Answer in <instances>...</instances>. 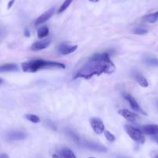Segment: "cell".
Returning a JSON list of instances; mask_svg holds the SVG:
<instances>
[{
    "mask_svg": "<svg viewBox=\"0 0 158 158\" xmlns=\"http://www.w3.org/2000/svg\"><path fill=\"white\" fill-rule=\"evenodd\" d=\"M116 70V66L106 52L94 54L87 60L85 64L76 73L74 79L83 78L89 80L94 76L102 73L112 74Z\"/></svg>",
    "mask_w": 158,
    "mask_h": 158,
    "instance_id": "obj_1",
    "label": "cell"
},
{
    "mask_svg": "<svg viewBox=\"0 0 158 158\" xmlns=\"http://www.w3.org/2000/svg\"><path fill=\"white\" fill-rule=\"evenodd\" d=\"M45 68H59L64 69L65 66L63 63L57 62L45 61L43 60H34L22 63V69L26 73H35L39 69Z\"/></svg>",
    "mask_w": 158,
    "mask_h": 158,
    "instance_id": "obj_2",
    "label": "cell"
},
{
    "mask_svg": "<svg viewBox=\"0 0 158 158\" xmlns=\"http://www.w3.org/2000/svg\"><path fill=\"white\" fill-rule=\"evenodd\" d=\"M125 130L128 135L130 137V138L133 139L134 141L139 143H143L145 142V137L139 129L133 127L130 125H125Z\"/></svg>",
    "mask_w": 158,
    "mask_h": 158,
    "instance_id": "obj_3",
    "label": "cell"
},
{
    "mask_svg": "<svg viewBox=\"0 0 158 158\" xmlns=\"http://www.w3.org/2000/svg\"><path fill=\"white\" fill-rule=\"evenodd\" d=\"M90 124L95 134H101L105 131V125L99 118L93 117V118L90 119Z\"/></svg>",
    "mask_w": 158,
    "mask_h": 158,
    "instance_id": "obj_4",
    "label": "cell"
},
{
    "mask_svg": "<svg viewBox=\"0 0 158 158\" xmlns=\"http://www.w3.org/2000/svg\"><path fill=\"white\" fill-rule=\"evenodd\" d=\"M123 97H124V98H125V100H126L127 101L129 102L130 106H131L132 109H133V110L136 111V112L141 113V114H144V115H145L146 113L144 112V111L142 110V108L139 106V103H138L137 101L135 100L134 97H132V96L130 95L129 94H127V93H124Z\"/></svg>",
    "mask_w": 158,
    "mask_h": 158,
    "instance_id": "obj_5",
    "label": "cell"
},
{
    "mask_svg": "<svg viewBox=\"0 0 158 158\" xmlns=\"http://www.w3.org/2000/svg\"><path fill=\"white\" fill-rule=\"evenodd\" d=\"M84 146L88 149L91 151H97V152H107V148L99 143H95L92 141H85L84 142Z\"/></svg>",
    "mask_w": 158,
    "mask_h": 158,
    "instance_id": "obj_6",
    "label": "cell"
},
{
    "mask_svg": "<svg viewBox=\"0 0 158 158\" xmlns=\"http://www.w3.org/2000/svg\"><path fill=\"white\" fill-rule=\"evenodd\" d=\"M54 12H55V9L54 8H51V9H48L47 11L44 12V13L42 14L40 16H39L38 18L37 19L35 22L36 26H39V25L43 24V23H45L46 21H47L53 15H54Z\"/></svg>",
    "mask_w": 158,
    "mask_h": 158,
    "instance_id": "obj_7",
    "label": "cell"
},
{
    "mask_svg": "<svg viewBox=\"0 0 158 158\" xmlns=\"http://www.w3.org/2000/svg\"><path fill=\"white\" fill-rule=\"evenodd\" d=\"M77 46H70L67 43H61L58 46V52L62 55H68L77 49Z\"/></svg>",
    "mask_w": 158,
    "mask_h": 158,
    "instance_id": "obj_8",
    "label": "cell"
},
{
    "mask_svg": "<svg viewBox=\"0 0 158 158\" xmlns=\"http://www.w3.org/2000/svg\"><path fill=\"white\" fill-rule=\"evenodd\" d=\"M119 114H120L122 117H123L127 121L131 122V123H133V122L136 121V119H137L138 117L137 115H136V114H133V112H131V111L128 110L126 109L120 110H119Z\"/></svg>",
    "mask_w": 158,
    "mask_h": 158,
    "instance_id": "obj_9",
    "label": "cell"
},
{
    "mask_svg": "<svg viewBox=\"0 0 158 158\" xmlns=\"http://www.w3.org/2000/svg\"><path fill=\"white\" fill-rule=\"evenodd\" d=\"M50 43V40H42V41H38L34 43L31 46V50L33 51H40L42 49H46V47H48Z\"/></svg>",
    "mask_w": 158,
    "mask_h": 158,
    "instance_id": "obj_10",
    "label": "cell"
},
{
    "mask_svg": "<svg viewBox=\"0 0 158 158\" xmlns=\"http://www.w3.org/2000/svg\"><path fill=\"white\" fill-rule=\"evenodd\" d=\"M143 131L145 134H149V135L156 136L158 134V125H145L143 127Z\"/></svg>",
    "mask_w": 158,
    "mask_h": 158,
    "instance_id": "obj_11",
    "label": "cell"
},
{
    "mask_svg": "<svg viewBox=\"0 0 158 158\" xmlns=\"http://www.w3.org/2000/svg\"><path fill=\"white\" fill-rule=\"evenodd\" d=\"M7 137L9 140H20L26 138V134L20 131H13V132L9 133L7 135Z\"/></svg>",
    "mask_w": 158,
    "mask_h": 158,
    "instance_id": "obj_12",
    "label": "cell"
},
{
    "mask_svg": "<svg viewBox=\"0 0 158 158\" xmlns=\"http://www.w3.org/2000/svg\"><path fill=\"white\" fill-rule=\"evenodd\" d=\"M16 70H18V66L15 63H8L0 66V73L12 72Z\"/></svg>",
    "mask_w": 158,
    "mask_h": 158,
    "instance_id": "obj_13",
    "label": "cell"
},
{
    "mask_svg": "<svg viewBox=\"0 0 158 158\" xmlns=\"http://www.w3.org/2000/svg\"><path fill=\"white\" fill-rule=\"evenodd\" d=\"M143 20L145 23H156L158 20V11L156 12H153V13H150L145 15V16H143Z\"/></svg>",
    "mask_w": 158,
    "mask_h": 158,
    "instance_id": "obj_14",
    "label": "cell"
},
{
    "mask_svg": "<svg viewBox=\"0 0 158 158\" xmlns=\"http://www.w3.org/2000/svg\"><path fill=\"white\" fill-rule=\"evenodd\" d=\"M136 81H137V83H139L141 86H143V87H147V86H149L147 80L143 77V76L141 75V74H136Z\"/></svg>",
    "mask_w": 158,
    "mask_h": 158,
    "instance_id": "obj_15",
    "label": "cell"
},
{
    "mask_svg": "<svg viewBox=\"0 0 158 158\" xmlns=\"http://www.w3.org/2000/svg\"><path fill=\"white\" fill-rule=\"evenodd\" d=\"M60 155L63 158H77L74 153L68 148H64L60 151Z\"/></svg>",
    "mask_w": 158,
    "mask_h": 158,
    "instance_id": "obj_16",
    "label": "cell"
},
{
    "mask_svg": "<svg viewBox=\"0 0 158 158\" xmlns=\"http://www.w3.org/2000/svg\"><path fill=\"white\" fill-rule=\"evenodd\" d=\"M48 34H49V29H48L47 26H43L38 29V32H37V36H38V38L42 39L47 36Z\"/></svg>",
    "mask_w": 158,
    "mask_h": 158,
    "instance_id": "obj_17",
    "label": "cell"
},
{
    "mask_svg": "<svg viewBox=\"0 0 158 158\" xmlns=\"http://www.w3.org/2000/svg\"><path fill=\"white\" fill-rule=\"evenodd\" d=\"M144 62L150 66H156L158 67V59L154 58V57H147L144 59Z\"/></svg>",
    "mask_w": 158,
    "mask_h": 158,
    "instance_id": "obj_18",
    "label": "cell"
},
{
    "mask_svg": "<svg viewBox=\"0 0 158 158\" xmlns=\"http://www.w3.org/2000/svg\"><path fill=\"white\" fill-rule=\"evenodd\" d=\"M25 117H26V119H27L28 120H29V121H31L32 123H37L40 121V117H37V116L36 115H33V114H26V115H25Z\"/></svg>",
    "mask_w": 158,
    "mask_h": 158,
    "instance_id": "obj_19",
    "label": "cell"
},
{
    "mask_svg": "<svg viewBox=\"0 0 158 158\" xmlns=\"http://www.w3.org/2000/svg\"><path fill=\"white\" fill-rule=\"evenodd\" d=\"M67 134H68V135L74 141L77 142H77H79V140H80V138H79L78 136H77L74 131H71V130H68V131H67Z\"/></svg>",
    "mask_w": 158,
    "mask_h": 158,
    "instance_id": "obj_20",
    "label": "cell"
},
{
    "mask_svg": "<svg viewBox=\"0 0 158 158\" xmlns=\"http://www.w3.org/2000/svg\"><path fill=\"white\" fill-rule=\"evenodd\" d=\"M71 2H72V1H71V0H68V1H65L61 5V6H60V9H58V12H58V13H61V12H63L65 9H68V7L70 6V4H71Z\"/></svg>",
    "mask_w": 158,
    "mask_h": 158,
    "instance_id": "obj_21",
    "label": "cell"
},
{
    "mask_svg": "<svg viewBox=\"0 0 158 158\" xmlns=\"http://www.w3.org/2000/svg\"><path fill=\"white\" fill-rule=\"evenodd\" d=\"M104 134H105V137H106V139L108 140V141L113 142V141H115V140H116V137H115V136L113 135L112 133H110L109 131H104Z\"/></svg>",
    "mask_w": 158,
    "mask_h": 158,
    "instance_id": "obj_22",
    "label": "cell"
},
{
    "mask_svg": "<svg viewBox=\"0 0 158 158\" xmlns=\"http://www.w3.org/2000/svg\"><path fill=\"white\" fill-rule=\"evenodd\" d=\"M147 32H148L147 29H144L143 27H138L134 29V33L137 34V35H143V34L147 33Z\"/></svg>",
    "mask_w": 158,
    "mask_h": 158,
    "instance_id": "obj_23",
    "label": "cell"
},
{
    "mask_svg": "<svg viewBox=\"0 0 158 158\" xmlns=\"http://www.w3.org/2000/svg\"><path fill=\"white\" fill-rule=\"evenodd\" d=\"M150 156H151L152 158H158V151L155 150V151H152L150 153Z\"/></svg>",
    "mask_w": 158,
    "mask_h": 158,
    "instance_id": "obj_24",
    "label": "cell"
},
{
    "mask_svg": "<svg viewBox=\"0 0 158 158\" xmlns=\"http://www.w3.org/2000/svg\"><path fill=\"white\" fill-rule=\"evenodd\" d=\"M24 35H26V37H29V35H30V33H29V31L28 30V29H26V30H25V32H24Z\"/></svg>",
    "mask_w": 158,
    "mask_h": 158,
    "instance_id": "obj_25",
    "label": "cell"
},
{
    "mask_svg": "<svg viewBox=\"0 0 158 158\" xmlns=\"http://www.w3.org/2000/svg\"><path fill=\"white\" fill-rule=\"evenodd\" d=\"M13 3H14V1L9 2V4H8V9H9L11 7H12V5H13Z\"/></svg>",
    "mask_w": 158,
    "mask_h": 158,
    "instance_id": "obj_26",
    "label": "cell"
},
{
    "mask_svg": "<svg viewBox=\"0 0 158 158\" xmlns=\"http://www.w3.org/2000/svg\"><path fill=\"white\" fill-rule=\"evenodd\" d=\"M0 158H9V156L7 154H0Z\"/></svg>",
    "mask_w": 158,
    "mask_h": 158,
    "instance_id": "obj_27",
    "label": "cell"
},
{
    "mask_svg": "<svg viewBox=\"0 0 158 158\" xmlns=\"http://www.w3.org/2000/svg\"><path fill=\"white\" fill-rule=\"evenodd\" d=\"M153 139H154L155 141L158 143V136H153Z\"/></svg>",
    "mask_w": 158,
    "mask_h": 158,
    "instance_id": "obj_28",
    "label": "cell"
},
{
    "mask_svg": "<svg viewBox=\"0 0 158 158\" xmlns=\"http://www.w3.org/2000/svg\"><path fill=\"white\" fill-rule=\"evenodd\" d=\"M53 158H60V157H59V156L57 155V154H54V155H53Z\"/></svg>",
    "mask_w": 158,
    "mask_h": 158,
    "instance_id": "obj_29",
    "label": "cell"
},
{
    "mask_svg": "<svg viewBox=\"0 0 158 158\" xmlns=\"http://www.w3.org/2000/svg\"><path fill=\"white\" fill-rule=\"evenodd\" d=\"M2 82H3V80H2V79L0 78V83H2Z\"/></svg>",
    "mask_w": 158,
    "mask_h": 158,
    "instance_id": "obj_30",
    "label": "cell"
},
{
    "mask_svg": "<svg viewBox=\"0 0 158 158\" xmlns=\"http://www.w3.org/2000/svg\"><path fill=\"white\" fill-rule=\"evenodd\" d=\"M88 158H94V157H88Z\"/></svg>",
    "mask_w": 158,
    "mask_h": 158,
    "instance_id": "obj_31",
    "label": "cell"
},
{
    "mask_svg": "<svg viewBox=\"0 0 158 158\" xmlns=\"http://www.w3.org/2000/svg\"><path fill=\"white\" fill-rule=\"evenodd\" d=\"M119 158H125V157H119Z\"/></svg>",
    "mask_w": 158,
    "mask_h": 158,
    "instance_id": "obj_32",
    "label": "cell"
},
{
    "mask_svg": "<svg viewBox=\"0 0 158 158\" xmlns=\"http://www.w3.org/2000/svg\"><path fill=\"white\" fill-rule=\"evenodd\" d=\"M157 105H158V101H157Z\"/></svg>",
    "mask_w": 158,
    "mask_h": 158,
    "instance_id": "obj_33",
    "label": "cell"
}]
</instances>
